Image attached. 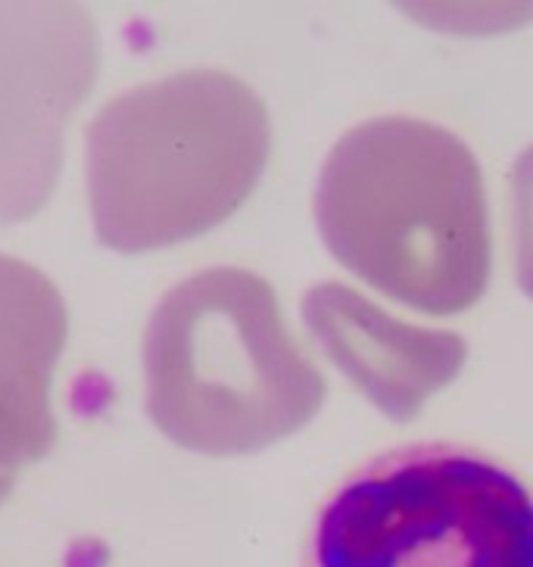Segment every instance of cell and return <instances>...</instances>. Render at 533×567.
I'll list each match as a JSON object with an SVG mask.
<instances>
[{
    "label": "cell",
    "instance_id": "6da1fadb",
    "mask_svg": "<svg viewBox=\"0 0 533 567\" xmlns=\"http://www.w3.org/2000/svg\"><path fill=\"white\" fill-rule=\"evenodd\" d=\"M300 567H533V489L474 446L400 443L325 496Z\"/></svg>",
    "mask_w": 533,
    "mask_h": 567
},
{
    "label": "cell",
    "instance_id": "7a4b0ae2",
    "mask_svg": "<svg viewBox=\"0 0 533 567\" xmlns=\"http://www.w3.org/2000/svg\"><path fill=\"white\" fill-rule=\"evenodd\" d=\"M213 97L206 79L178 75L122 91L88 122L84 182L103 247L160 250L206 221Z\"/></svg>",
    "mask_w": 533,
    "mask_h": 567
},
{
    "label": "cell",
    "instance_id": "277c9868",
    "mask_svg": "<svg viewBox=\"0 0 533 567\" xmlns=\"http://www.w3.org/2000/svg\"><path fill=\"white\" fill-rule=\"evenodd\" d=\"M66 337L60 287L32 262L0 252V505L60 440L53 371Z\"/></svg>",
    "mask_w": 533,
    "mask_h": 567
},
{
    "label": "cell",
    "instance_id": "3957f363",
    "mask_svg": "<svg viewBox=\"0 0 533 567\" xmlns=\"http://www.w3.org/2000/svg\"><path fill=\"white\" fill-rule=\"evenodd\" d=\"M101 69V41L79 3H0V218L51 200L66 122Z\"/></svg>",
    "mask_w": 533,
    "mask_h": 567
}]
</instances>
